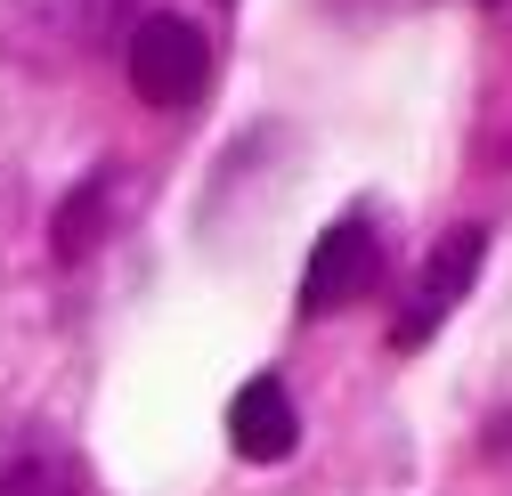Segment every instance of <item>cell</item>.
I'll list each match as a JSON object with an SVG mask.
<instances>
[{
	"mask_svg": "<svg viewBox=\"0 0 512 496\" xmlns=\"http://www.w3.org/2000/svg\"><path fill=\"white\" fill-rule=\"evenodd\" d=\"M212 82V41L187 17H139L131 33V90L147 106H196Z\"/></svg>",
	"mask_w": 512,
	"mask_h": 496,
	"instance_id": "3957f363",
	"label": "cell"
},
{
	"mask_svg": "<svg viewBox=\"0 0 512 496\" xmlns=\"http://www.w3.org/2000/svg\"><path fill=\"white\" fill-rule=\"evenodd\" d=\"M49 228H57V236H49V253L66 261V269H74V261H90L98 244L114 236V179H106V171H90L82 188L57 204V220H49Z\"/></svg>",
	"mask_w": 512,
	"mask_h": 496,
	"instance_id": "5b68a950",
	"label": "cell"
},
{
	"mask_svg": "<svg viewBox=\"0 0 512 496\" xmlns=\"http://www.w3.org/2000/svg\"><path fill=\"white\" fill-rule=\"evenodd\" d=\"M480 261H488V228H480V220L447 228V236L431 244V253H423V269H415V293H407V309H399L391 342H399V350L431 342V334H439V326L464 309V293L480 285Z\"/></svg>",
	"mask_w": 512,
	"mask_h": 496,
	"instance_id": "6da1fadb",
	"label": "cell"
},
{
	"mask_svg": "<svg viewBox=\"0 0 512 496\" xmlns=\"http://www.w3.org/2000/svg\"><path fill=\"white\" fill-rule=\"evenodd\" d=\"M0 496H82V464L74 456H17L0 472Z\"/></svg>",
	"mask_w": 512,
	"mask_h": 496,
	"instance_id": "8992f818",
	"label": "cell"
},
{
	"mask_svg": "<svg viewBox=\"0 0 512 496\" xmlns=\"http://www.w3.org/2000/svg\"><path fill=\"white\" fill-rule=\"evenodd\" d=\"M488 9H496V0H488Z\"/></svg>",
	"mask_w": 512,
	"mask_h": 496,
	"instance_id": "52a82bcc",
	"label": "cell"
},
{
	"mask_svg": "<svg viewBox=\"0 0 512 496\" xmlns=\"http://www.w3.org/2000/svg\"><path fill=\"white\" fill-rule=\"evenodd\" d=\"M374 277H382V236H374V220H366V212H342L326 236L309 244L293 309H301V318H334V309H350Z\"/></svg>",
	"mask_w": 512,
	"mask_h": 496,
	"instance_id": "7a4b0ae2",
	"label": "cell"
},
{
	"mask_svg": "<svg viewBox=\"0 0 512 496\" xmlns=\"http://www.w3.org/2000/svg\"><path fill=\"white\" fill-rule=\"evenodd\" d=\"M228 448L244 464H285L301 448V415H293V391L277 375H252L236 399H228Z\"/></svg>",
	"mask_w": 512,
	"mask_h": 496,
	"instance_id": "277c9868",
	"label": "cell"
}]
</instances>
